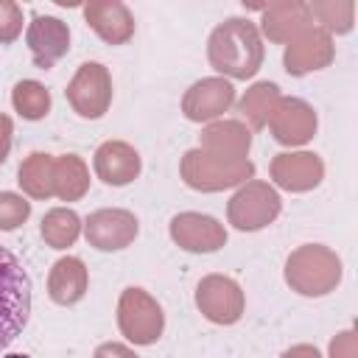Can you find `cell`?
Returning a JSON list of instances; mask_svg holds the SVG:
<instances>
[{
    "label": "cell",
    "instance_id": "cell-1",
    "mask_svg": "<svg viewBox=\"0 0 358 358\" xmlns=\"http://www.w3.org/2000/svg\"><path fill=\"white\" fill-rule=\"evenodd\" d=\"M207 59L213 70L229 78H252L263 64V39L252 20L229 17L213 28L207 39Z\"/></svg>",
    "mask_w": 358,
    "mask_h": 358
},
{
    "label": "cell",
    "instance_id": "cell-2",
    "mask_svg": "<svg viewBox=\"0 0 358 358\" xmlns=\"http://www.w3.org/2000/svg\"><path fill=\"white\" fill-rule=\"evenodd\" d=\"M31 316V277L20 257L0 246V352L25 330Z\"/></svg>",
    "mask_w": 358,
    "mask_h": 358
},
{
    "label": "cell",
    "instance_id": "cell-3",
    "mask_svg": "<svg viewBox=\"0 0 358 358\" xmlns=\"http://www.w3.org/2000/svg\"><path fill=\"white\" fill-rule=\"evenodd\" d=\"M285 282L302 296H324L341 282V257L322 243H305L288 255Z\"/></svg>",
    "mask_w": 358,
    "mask_h": 358
},
{
    "label": "cell",
    "instance_id": "cell-4",
    "mask_svg": "<svg viewBox=\"0 0 358 358\" xmlns=\"http://www.w3.org/2000/svg\"><path fill=\"white\" fill-rule=\"evenodd\" d=\"M117 327L120 333L140 347L154 344L165 330V313L162 305L145 291V288H126L117 299Z\"/></svg>",
    "mask_w": 358,
    "mask_h": 358
},
{
    "label": "cell",
    "instance_id": "cell-5",
    "mask_svg": "<svg viewBox=\"0 0 358 358\" xmlns=\"http://www.w3.org/2000/svg\"><path fill=\"white\" fill-rule=\"evenodd\" d=\"M282 210V199L280 193L268 185V182H246L227 204V218L235 229L241 232H255L268 227Z\"/></svg>",
    "mask_w": 358,
    "mask_h": 358
},
{
    "label": "cell",
    "instance_id": "cell-6",
    "mask_svg": "<svg viewBox=\"0 0 358 358\" xmlns=\"http://www.w3.org/2000/svg\"><path fill=\"white\" fill-rule=\"evenodd\" d=\"M64 95L78 117L98 120L112 103V76L101 62H84L70 78Z\"/></svg>",
    "mask_w": 358,
    "mask_h": 358
},
{
    "label": "cell",
    "instance_id": "cell-7",
    "mask_svg": "<svg viewBox=\"0 0 358 358\" xmlns=\"http://www.w3.org/2000/svg\"><path fill=\"white\" fill-rule=\"evenodd\" d=\"M196 308L213 324H235L243 316L246 299L241 285L227 274H207L196 285Z\"/></svg>",
    "mask_w": 358,
    "mask_h": 358
},
{
    "label": "cell",
    "instance_id": "cell-8",
    "mask_svg": "<svg viewBox=\"0 0 358 358\" xmlns=\"http://www.w3.org/2000/svg\"><path fill=\"white\" fill-rule=\"evenodd\" d=\"M140 232V224L134 213L120 207H103L87 215L84 221V238L98 252H120L126 249Z\"/></svg>",
    "mask_w": 358,
    "mask_h": 358
},
{
    "label": "cell",
    "instance_id": "cell-9",
    "mask_svg": "<svg viewBox=\"0 0 358 358\" xmlns=\"http://www.w3.org/2000/svg\"><path fill=\"white\" fill-rule=\"evenodd\" d=\"M252 173V162L249 159H241V162H224V159H215L204 151H187L185 159H182V176L190 187H199V190H218V187H229V185H238L243 176Z\"/></svg>",
    "mask_w": 358,
    "mask_h": 358
},
{
    "label": "cell",
    "instance_id": "cell-10",
    "mask_svg": "<svg viewBox=\"0 0 358 358\" xmlns=\"http://www.w3.org/2000/svg\"><path fill=\"white\" fill-rule=\"evenodd\" d=\"M268 129L277 143L282 145H302L316 131V112L302 98H277L268 112Z\"/></svg>",
    "mask_w": 358,
    "mask_h": 358
},
{
    "label": "cell",
    "instance_id": "cell-11",
    "mask_svg": "<svg viewBox=\"0 0 358 358\" xmlns=\"http://www.w3.org/2000/svg\"><path fill=\"white\" fill-rule=\"evenodd\" d=\"M235 103V87L227 78H201L196 84L187 87V92L182 95V112L187 120L193 123H207L215 120L218 115H224L229 106Z\"/></svg>",
    "mask_w": 358,
    "mask_h": 358
},
{
    "label": "cell",
    "instance_id": "cell-12",
    "mask_svg": "<svg viewBox=\"0 0 358 358\" xmlns=\"http://www.w3.org/2000/svg\"><path fill=\"white\" fill-rule=\"evenodd\" d=\"M25 42L31 48L34 64L39 70H50L67 50H70V28L67 22H62L59 17H48V14H36L28 22V34Z\"/></svg>",
    "mask_w": 358,
    "mask_h": 358
},
{
    "label": "cell",
    "instance_id": "cell-13",
    "mask_svg": "<svg viewBox=\"0 0 358 358\" xmlns=\"http://www.w3.org/2000/svg\"><path fill=\"white\" fill-rule=\"evenodd\" d=\"M171 238L185 252H218L227 243V229L213 215L204 213H179L171 218Z\"/></svg>",
    "mask_w": 358,
    "mask_h": 358
},
{
    "label": "cell",
    "instance_id": "cell-14",
    "mask_svg": "<svg viewBox=\"0 0 358 358\" xmlns=\"http://www.w3.org/2000/svg\"><path fill=\"white\" fill-rule=\"evenodd\" d=\"M268 173L274 185H280L282 190L305 193V190H313L324 179V162L310 151L277 154L268 165Z\"/></svg>",
    "mask_w": 358,
    "mask_h": 358
},
{
    "label": "cell",
    "instance_id": "cell-15",
    "mask_svg": "<svg viewBox=\"0 0 358 358\" xmlns=\"http://www.w3.org/2000/svg\"><path fill=\"white\" fill-rule=\"evenodd\" d=\"M95 173L103 185L109 187H123L129 182H134L140 176V154L134 145H129L126 140H106L98 145L95 157H92Z\"/></svg>",
    "mask_w": 358,
    "mask_h": 358
},
{
    "label": "cell",
    "instance_id": "cell-16",
    "mask_svg": "<svg viewBox=\"0 0 358 358\" xmlns=\"http://www.w3.org/2000/svg\"><path fill=\"white\" fill-rule=\"evenodd\" d=\"M84 20L106 45H123L134 36V14L120 0H90Z\"/></svg>",
    "mask_w": 358,
    "mask_h": 358
},
{
    "label": "cell",
    "instance_id": "cell-17",
    "mask_svg": "<svg viewBox=\"0 0 358 358\" xmlns=\"http://www.w3.org/2000/svg\"><path fill=\"white\" fill-rule=\"evenodd\" d=\"M333 62V42L327 31L310 28L302 31L288 48H285V70L291 76H305L310 70H322Z\"/></svg>",
    "mask_w": 358,
    "mask_h": 358
},
{
    "label": "cell",
    "instance_id": "cell-18",
    "mask_svg": "<svg viewBox=\"0 0 358 358\" xmlns=\"http://www.w3.org/2000/svg\"><path fill=\"white\" fill-rule=\"evenodd\" d=\"M90 285V274L84 260L78 257H62L53 263L50 274H48V294L56 305H76L84 299Z\"/></svg>",
    "mask_w": 358,
    "mask_h": 358
},
{
    "label": "cell",
    "instance_id": "cell-19",
    "mask_svg": "<svg viewBox=\"0 0 358 358\" xmlns=\"http://www.w3.org/2000/svg\"><path fill=\"white\" fill-rule=\"evenodd\" d=\"M249 140L252 137L241 123H218L201 134L199 151H204L215 159H224V162H241L243 154L249 151Z\"/></svg>",
    "mask_w": 358,
    "mask_h": 358
},
{
    "label": "cell",
    "instance_id": "cell-20",
    "mask_svg": "<svg viewBox=\"0 0 358 358\" xmlns=\"http://www.w3.org/2000/svg\"><path fill=\"white\" fill-rule=\"evenodd\" d=\"M90 190V171L78 154L53 157V196L62 201H78Z\"/></svg>",
    "mask_w": 358,
    "mask_h": 358
},
{
    "label": "cell",
    "instance_id": "cell-21",
    "mask_svg": "<svg viewBox=\"0 0 358 358\" xmlns=\"http://www.w3.org/2000/svg\"><path fill=\"white\" fill-rule=\"evenodd\" d=\"M17 182L25 196L31 199H50L53 196V157L45 151H34L20 162Z\"/></svg>",
    "mask_w": 358,
    "mask_h": 358
},
{
    "label": "cell",
    "instance_id": "cell-22",
    "mask_svg": "<svg viewBox=\"0 0 358 358\" xmlns=\"http://www.w3.org/2000/svg\"><path fill=\"white\" fill-rule=\"evenodd\" d=\"M305 22H310V11L302 3H277L263 17V31L274 42L291 39V34H302Z\"/></svg>",
    "mask_w": 358,
    "mask_h": 358
},
{
    "label": "cell",
    "instance_id": "cell-23",
    "mask_svg": "<svg viewBox=\"0 0 358 358\" xmlns=\"http://www.w3.org/2000/svg\"><path fill=\"white\" fill-rule=\"evenodd\" d=\"M39 232H42V241L50 249H67L81 235V218L70 207H53V210L45 213Z\"/></svg>",
    "mask_w": 358,
    "mask_h": 358
},
{
    "label": "cell",
    "instance_id": "cell-24",
    "mask_svg": "<svg viewBox=\"0 0 358 358\" xmlns=\"http://www.w3.org/2000/svg\"><path fill=\"white\" fill-rule=\"evenodd\" d=\"M11 103L14 112L25 120H42L50 112V92L45 84L34 81V78H22L14 84L11 90Z\"/></svg>",
    "mask_w": 358,
    "mask_h": 358
},
{
    "label": "cell",
    "instance_id": "cell-25",
    "mask_svg": "<svg viewBox=\"0 0 358 358\" xmlns=\"http://www.w3.org/2000/svg\"><path fill=\"white\" fill-rule=\"evenodd\" d=\"M277 98H280V87L271 84V81H260L252 90H246V95L241 98V112L252 123V129H263L266 126L268 112L277 103Z\"/></svg>",
    "mask_w": 358,
    "mask_h": 358
},
{
    "label": "cell",
    "instance_id": "cell-26",
    "mask_svg": "<svg viewBox=\"0 0 358 358\" xmlns=\"http://www.w3.org/2000/svg\"><path fill=\"white\" fill-rule=\"evenodd\" d=\"M28 215H31V201H25L20 193H11V190L0 193V229L3 232L22 227Z\"/></svg>",
    "mask_w": 358,
    "mask_h": 358
},
{
    "label": "cell",
    "instance_id": "cell-27",
    "mask_svg": "<svg viewBox=\"0 0 358 358\" xmlns=\"http://www.w3.org/2000/svg\"><path fill=\"white\" fill-rule=\"evenodd\" d=\"M22 34V8L14 0H0V45H11Z\"/></svg>",
    "mask_w": 358,
    "mask_h": 358
},
{
    "label": "cell",
    "instance_id": "cell-28",
    "mask_svg": "<svg viewBox=\"0 0 358 358\" xmlns=\"http://www.w3.org/2000/svg\"><path fill=\"white\" fill-rule=\"evenodd\" d=\"M350 3H338V6H333V3H313V6H308V11L313 14V17H319L327 28H336V31H350V25L347 22H341L338 20V11H344Z\"/></svg>",
    "mask_w": 358,
    "mask_h": 358
},
{
    "label": "cell",
    "instance_id": "cell-29",
    "mask_svg": "<svg viewBox=\"0 0 358 358\" xmlns=\"http://www.w3.org/2000/svg\"><path fill=\"white\" fill-rule=\"evenodd\" d=\"M330 358H355V333L344 330L330 341Z\"/></svg>",
    "mask_w": 358,
    "mask_h": 358
},
{
    "label": "cell",
    "instance_id": "cell-30",
    "mask_svg": "<svg viewBox=\"0 0 358 358\" xmlns=\"http://www.w3.org/2000/svg\"><path fill=\"white\" fill-rule=\"evenodd\" d=\"M92 358H137V352H134L131 347L120 344V341H106V344H101V347L95 350Z\"/></svg>",
    "mask_w": 358,
    "mask_h": 358
},
{
    "label": "cell",
    "instance_id": "cell-31",
    "mask_svg": "<svg viewBox=\"0 0 358 358\" xmlns=\"http://www.w3.org/2000/svg\"><path fill=\"white\" fill-rule=\"evenodd\" d=\"M11 137H14V123L8 115L0 112V165L8 159V151H11Z\"/></svg>",
    "mask_w": 358,
    "mask_h": 358
},
{
    "label": "cell",
    "instance_id": "cell-32",
    "mask_svg": "<svg viewBox=\"0 0 358 358\" xmlns=\"http://www.w3.org/2000/svg\"><path fill=\"white\" fill-rule=\"evenodd\" d=\"M282 358H322V355H319V350L313 344H294L291 350H285Z\"/></svg>",
    "mask_w": 358,
    "mask_h": 358
},
{
    "label": "cell",
    "instance_id": "cell-33",
    "mask_svg": "<svg viewBox=\"0 0 358 358\" xmlns=\"http://www.w3.org/2000/svg\"><path fill=\"white\" fill-rule=\"evenodd\" d=\"M6 358H28V355H22V352H11V355H6Z\"/></svg>",
    "mask_w": 358,
    "mask_h": 358
}]
</instances>
